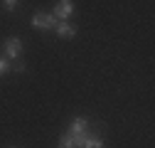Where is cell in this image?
<instances>
[{"label":"cell","instance_id":"9","mask_svg":"<svg viewBox=\"0 0 155 148\" xmlns=\"http://www.w3.org/2000/svg\"><path fill=\"white\" fill-rule=\"evenodd\" d=\"M8 72H10V59L0 54V77H3V74H8Z\"/></svg>","mask_w":155,"mask_h":148},{"label":"cell","instance_id":"7","mask_svg":"<svg viewBox=\"0 0 155 148\" xmlns=\"http://www.w3.org/2000/svg\"><path fill=\"white\" fill-rule=\"evenodd\" d=\"M81 148H106V146H104V141H101V138H91V136H89V138L84 141V146H81Z\"/></svg>","mask_w":155,"mask_h":148},{"label":"cell","instance_id":"6","mask_svg":"<svg viewBox=\"0 0 155 148\" xmlns=\"http://www.w3.org/2000/svg\"><path fill=\"white\" fill-rule=\"evenodd\" d=\"M69 131L71 133H79V136H89V121L81 119V116H76L71 121V126H69Z\"/></svg>","mask_w":155,"mask_h":148},{"label":"cell","instance_id":"5","mask_svg":"<svg viewBox=\"0 0 155 148\" xmlns=\"http://www.w3.org/2000/svg\"><path fill=\"white\" fill-rule=\"evenodd\" d=\"M54 32H57V37H62V40H71V37L76 35V27L71 22H67V20H59L57 27H54Z\"/></svg>","mask_w":155,"mask_h":148},{"label":"cell","instance_id":"10","mask_svg":"<svg viewBox=\"0 0 155 148\" xmlns=\"http://www.w3.org/2000/svg\"><path fill=\"white\" fill-rule=\"evenodd\" d=\"M3 3H5L8 10H15V8H17V0H3Z\"/></svg>","mask_w":155,"mask_h":148},{"label":"cell","instance_id":"2","mask_svg":"<svg viewBox=\"0 0 155 148\" xmlns=\"http://www.w3.org/2000/svg\"><path fill=\"white\" fill-rule=\"evenodd\" d=\"M3 52H5L8 59L22 57V40H17V37H8V40L3 42Z\"/></svg>","mask_w":155,"mask_h":148},{"label":"cell","instance_id":"3","mask_svg":"<svg viewBox=\"0 0 155 148\" xmlns=\"http://www.w3.org/2000/svg\"><path fill=\"white\" fill-rule=\"evenodd\" d=\"M86 138H89V136H79V133H71V131H67V133L59 138V148H81Z\"/></svg>","mask_w":155,"mask_h":148},{"label":"cell","instance_id":"1","mask_svg":"<svg viewBox=\"0 0 155 148\" xmlns=\"http://www.w3.org/2000/svg\"><path fill=\"white\" fill-rule=\"evenodd\" d=\"M57 22L59 20H57L52 12H35L32 15V27L35 30H54Z\"/></svg>","mask_w":155,"mask_h":148},{"label":"cell","instance_id":"8","mask_svg":"<svg viewBox=\"0 0 155 148\" xmlns=\"http://www.w3.org/2000/svg\"><path fill=\"white\" fill-rule=\"evenodd\" d=\"M10 72H25V62H22V57H17V59H10Z\"/></svg>","mask_w":155,"mask_h":148},{"label":"cell","instance_id":"4","mask_svg":"<svg viewBox=\"0 0 155 148\" xmlns=\"http://www.w3.org/2000/svg\"><path fill=\"white\" fill-rule=\"evenodd\" d=\"M71 12H74V3L71 0H57V5L52 10V15L57 17V20H67Z\"/></svg>","mask_w":155,"mask_h":148}]
</instances>
